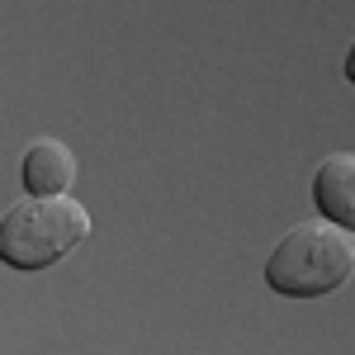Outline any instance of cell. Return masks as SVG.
<instances>
[{"instance_id":"1","label":"cell","mask_w":355,"mask_h":355,"mask_svg":"<svg viewBox=\"0 0 355 355\" xmlns=\"http://www.w3.org/2000/svg\"><path fill=\"white\" fill-rule=\"evenodd\" d=\"M90 209L76 194H19L0 214V266L38 275L62 266L81 242H90Z\"/></svg>"},{"instance_id":"2","label":"cell","mask_w":355,"mask_h":355,"mask_svg":"<svg viewBox=\"0 0 355 355\" xmlns=\"http://www.w3.org/2000/svg\"><path fill=\"white\" fill-rule=\"evenodd\" d=\"M355 275V227L331 218L294 223L266 256V284L284 299H327Z\"/></svg>"},{"instance_id":"3","label":"cell","mask_w":355,"mask_h":355,"mask_svg":"<svg viewBox=\"0 0 355 355\" xmlns=\"http://www.w3.org/2000/svg\"><path fill=\"white\" fill-rule=\"evenodd\" d=\"M24 194H67L76 185V152L62 137H33L19 157Z\"/></svg>"},{"instance_id":"4","label":"cell","mask_w":355,"mask_h":355,"mask_svg":"<svg viewBox=\"0 0 355 355\" xmlns=\"http://www.w3.org/2000/svg\"><path fill=\"white\" fill-rule=\"evenodd\" d=\"M313 204L318 218L355 227V152H327L313 171Z\"/></svg>"}]
</instances>
